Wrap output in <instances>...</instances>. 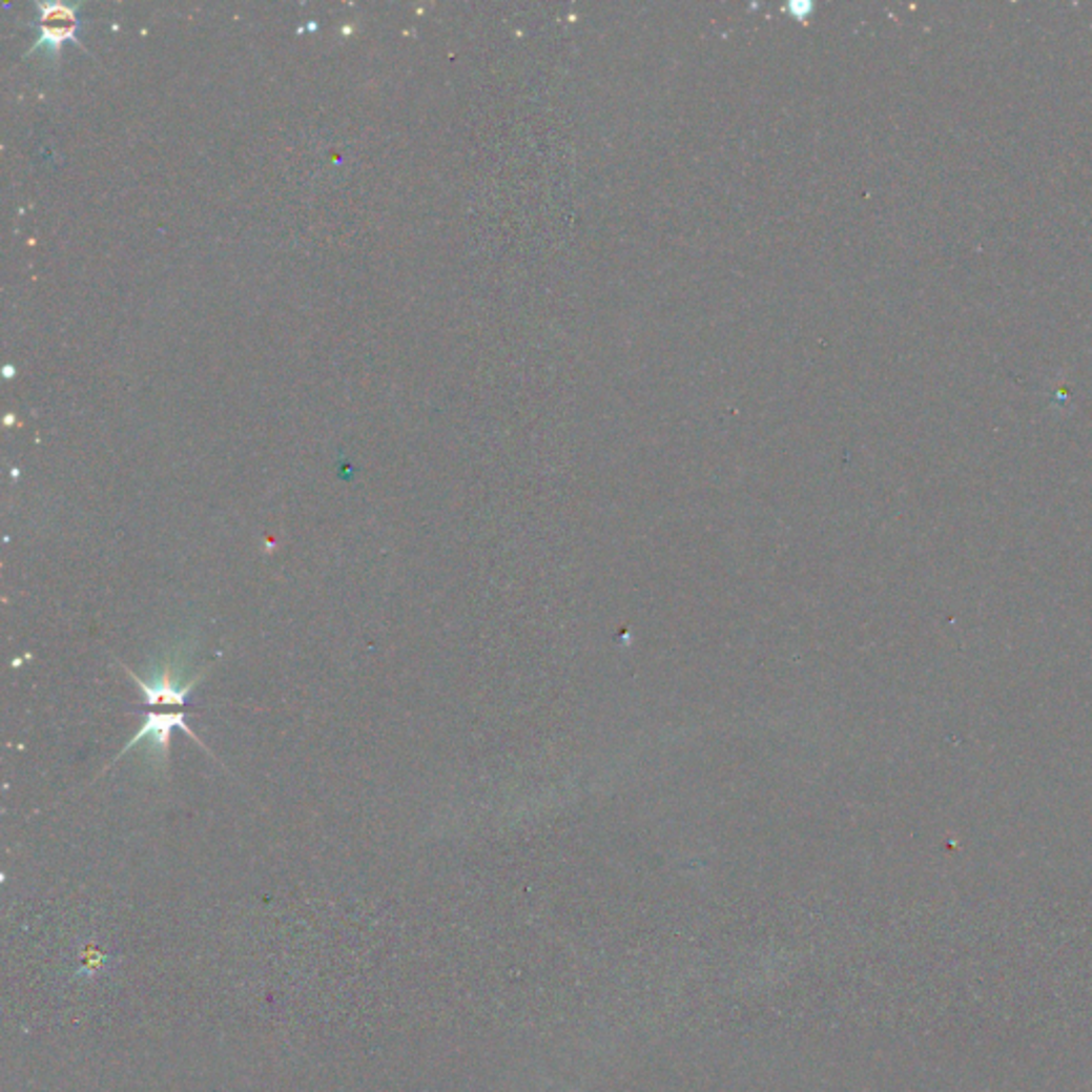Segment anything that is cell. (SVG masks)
Returning <instances> with one entry per match:
<instances>
[{
    "label": "cell",
    "instance_id": "1",
    "mask_svg": "<svg viewBox=\"0 0 1092 1092\" xmlns=\"http://www.w3.org/2000/svg\"><path fill=\"white\" fill-rule=\"evenodd\" d=\"M182 730L184 735H188L197 745L205 747L188 727V721H186V715L184 713H150L148 717H145V723L141 725V730L120 749V756H124L126 751L143 745L145 743V751H148L150 758H154L159 762V766L167 768L169 764V737L171 733L176 730Z\"/></svg>",
    "mask_w": 1092,
    "mask_h": 1092
},
{
    "label": "cell",
    "instance_id": "3",
    "mask_svg": "<svg viewBox=\"0 0 1092 1092\" xmlns=\"http://www.w3.org/2000/svg\"><path fill=\"white\" fill-rule=\"evenodd\" d=\"M37 9L41 12L39 18V39L33 43L35 49H47V54L58 56L64 41H76L82 45L76 37L78 30V16L76 12L80 5H62V3H37Z\"/></svg>",
    "mask_w": 1092,
    "mask_h": 1092
},
{
    "label": "cell",
    "instance_id": "2",
    "mask_svg": "<svg viewBox=\"0 0 1092 1092\" xmlns=\"http://www.w3.org/2000/svg\"><path fill=\"white\" fill-rule=\"evenodd\" d=\"M128 677L139 685L143 700L148 706H186L190 700L192 689L203 679V675H197L194 679L182 681V673L173 666V662H165L161 673L152 675V681H143L135 673L128 671Z\"/></svg>",
    "mask_w": 1092,
    "mask_h": 1092
}]
</instances>
